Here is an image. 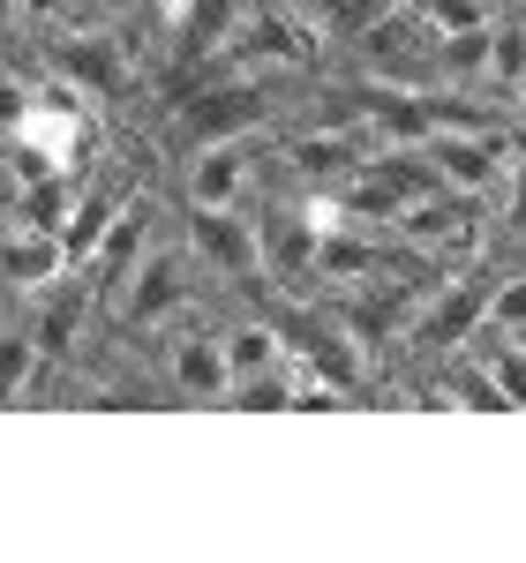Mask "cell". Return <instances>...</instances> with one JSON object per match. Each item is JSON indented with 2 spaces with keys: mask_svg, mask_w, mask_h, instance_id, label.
Segmentation results:
<instances>
[{
  "mask_svg": "<svg viewBox=\"0 0 526 563\" xmlns=\"http://www.w3.org/2000/svg\"><path fill=\"white\" fill-rule=\"evenodd\" d=\"M489 286H496V263H489V256L443 271L437 286H429V301L406 316L398 346L414 353V361H429V368H437V361H451V353H467V346H474V331H482Z\"/></svg>",
  "mask_w": 526,
  "mask_h": 563,
  "instance_id": "277c9868",
  "label": "cell"
},
{
  "mask_svg": "<svg viewBox=\"0 0 526 563\" xmlns=\"http://www.w3.org/2000/svg\"><path fill=\"white\" fill-rule=\"evenodd\" d=\"M286 76H188V84L166 98V121H158V151L166 158H188L204 143H226V135H263L286 121Z\"/></svg>",
  "mask_w": 526,
  "mask_h": 563,
  "instance_id": "6da1fadb",
  "label": "cell"
},
{
  "mask_svg": "<svg viewBox=\"0 0 526 563\" xmlns=\"http://www.w3.org/2000/svg\"><path fill=\"white\" fill-rule=\"evenodd\" d=\"M233 368H226V339L219 323H204L196 308L158 331V390H174L180 406H219Z\"/></svg>",
  "mask_w": 526,
  "mask_h": 563,
  "instance_id": "52a82bcc",
  "label": "cell"
},
{
  "mask_svg": "<svg viewBox=\"0 0 526 563\" xmlns=\"http://www.w3.org/2000/svg\"><path fill=\"white\" fill-rule=\"evenodd\" d=\"M519 8H526V0H519Z\"/></svg>",
  "mask_w": 526,
  "mask_h": 563,
  "instance_id": "ac0fdd59",
  "label": "cell"
},
{
  "mask_svg": "<svg viewBox=\"0 0 526 563\" xmlns=\"http://www.w3.org/2000/svg\"><path fill=\"white\" fill-rule=\"evenodd\" d=\"M39 384H45L39 331H31V316H15V323H0V406L39 398Z\"/></svg>",
  "mask_w": 526,
  "mask_h": 563,
  "instance_id": "7c38bea8",
  "label": "cell"
},
{
  "mask_svg": "<svg viewBox=\"0 0 526 563\" xmlns=\"http://www.w3.org/2000/svg\"><path fill=\"white\" fill-rule=\"evenodd\" d=\"M526 84V15H496L489 23V53H482V98L512 106Z\"/></svg>",
  "mask_w": 526,
  "mask_h": 563,
  "instance_id": "30bf717a",
  "label": "cell"
},
{
  "mask_svg": "<svg viewBox=\"0 0 526 563\" xmlns=\"http://www.w3.org/2000/svg\"><path fill=\"white\" fill-rule=\"evenodd\" d=\"M180 241H188V256L204 263V278L263 286V249H256L249 203H241V211H188V203H180Z\"/></svg>",
  "mask_w": 526,
  "mask_h": 563,
  "instance_id": "ba28073f",
  "label": "cell"
},
{
  "mask_svg": "<svg viewBox=\"0 0 526 563\" xmlns=\"http://www.w3.org/2000/svg\"><path fill=\"white\" fill-rule=\"evenodd\" d=\"M226 339V368L233 376H256V368H271V361H286V339H278V316L271 308H249V316H233V323H219Z\"/></svg>",
  "mask_w": 526,
  "mask_h": 563,
  "instance_id": "8fae6325",
  "label": "cell"
},
{
  "mask_svg": "<svg viewBox=\"0 0 526 563\" xmlns=\"http://www.w3.org/2000/svg\"><path fill=\"white\" fill-rule=\"evenodd\" d=\"M347 68L384 90H437V31L421 23L414 0H392L347 38Z\"/></svg>",
  "mask_w": 526,
  "mask_h": 563,
  "instance_id": "3957f363",
  "label": "cell"
},
{
  "mask_svg": "<svg viewBox=\"0 0 526 563\" xmlns=\"http://www.w3.org/2000/svg\"><path fill=\"white\" fill-rule=\"evenodd\" d=\"M263 135H226V143H204L174 158V188L188 211H241L249 196L263 188Z\"/></svg>",
  "mask_w": 526,
  "mask_h": 563,
  "instance_id": "8992f818",
  "label": "cell"
},
{
  "mask_svg": "<svg viewBox=\"0 0 526 563\" xmlns=\"http://www.w3.org/2000/svg\"><path fill=\"white\" fill-rule=\"evenodd\" d=\"M414 8H421V23H429L437 38H459V31L496 23V0H414Z\"/></svg>",
  "mask_w": 526,
  "mask_h": 563,
  "instance_id": "9a60e30c",
  "label": "cell"
},
{
  "mask_svg": "<svg viewBox=\"0 0 526 563\" xmlns=\"http://www.w3.org/2000/svg\"><path fill=\"white\" fill-rule=\"evenodd\" d=\"M489 225H496L504 241H526V143H519V166H512V180L496 188V211H489Z\"/></svg>",
  "mask_w": 526,
  "mask_h": 563,
  "instance_id": "2e32d148",
  "label": "cell"
},
{
  "mask_svg": "<svg viewBox=\"0 0 526 563\" xmlns=\"http://www.w3.org/2000/svg\"><path fill=\"white\" fill-rule=\"evenodd\" d=\"M61 278H68V249H61V233L0 211V286H8L15 301H39L45 286H61Z\"/></svg>",
  "mask_w": 526,
  "mask_h": 563,
  "instance_id": "9c48e42d",
  "label": "cell"
},
{
  "mask_svg": "<svg viewBox=\"0 0 526 563\" xmlns=\"http://www.w3.org/2000/svg\"><path fill=\"white\" fill-rule=\"evenodd\" d=\"M294 384H302V368H294V353H286V361L256 368V376H233L219 406H233V413H294Z\"/></svg>",
  "mask_w": 526,
  "mask_h": 563,
  "instance_id": "4fadbf2b",
  "label": "cell"
},
{
  "mask_svg": "<svg viewBox=\"0 0 526 563\" xmlns=\"http://www.w3.org/2000/svg\"><path fill=\"white\" fill-rule=\"evenodd\" d=\"M23 23H15V0H0V60H23Z\"/></svg>",
  "mask_w": 526,
  "mask_h": 563,
  "instance_id": "e0dca14e",
  "label": "cell"
},
{
  "mask_svg": "<svg viewBox=\"0 0 526 563\" xmlns=\"http://www.w3.org/2000/svg\"><path fill=\"white\" fill-rule=\"evenodd\" d=\"M196 301H204V263L188 256L180 233H158V241L143 249V263L129 271V286L98 308V323L135 346V339H158L166 323H180Z\"/></svg>",
  "mask_w": 526,
  "mask_h": 563,
  "instance_id": "7a4b0ae2",
  "label": "cell"
},
{
  "mask_svg": "<svg viewBox=\"0 0 526 563\" xmlns=\"http://www.w3.org/2000/svg\"><path fill=\"white\" fill-rule=\"evenodd\" d=\"M406 256H421V263H443V271H459V263H474L489 256V211H482V196H459V188H421L406 211L384 225Z\"/></svg>",
  "mask_w": 526,
  "mask_h": 563,
  "instance_id": "5b68a950",
  "label": "cell"
},
{
  "mask_svg": "<svg viewBox=\"0 0 526 563\" xmlns=\"http://www.w3.org/2000/svg\"><path fill=\"white\" fill-rule=\"evenodd\" d=\"M482 331H512V339H526V271H496L489 308H482Z\"/></svg>",
  "mask_w": 526,
  "mask_h": 563,
  "instance_id": "5bb4252c",
  "label": "cell"
}]
</instances>
